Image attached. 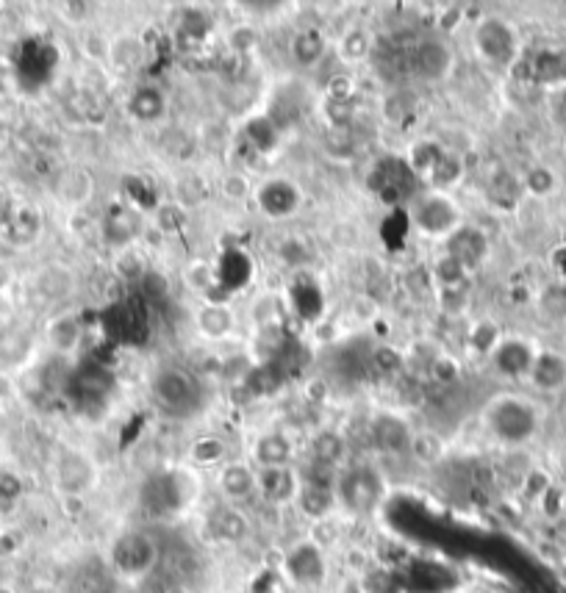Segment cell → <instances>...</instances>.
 Here are the masks:
<instances>
[{
    "instance_id": "obj_1",
    "label": "cell",
    "mask_w": 566,
    "mask_h": 593,
    "mask_svg": "<svg viewBox=\"0 0 566 593\" xmlns=\"http://www.w3.org/2000/svg\"><path fill=\"white\" fill-rule=\"evenodd\" d=\"M489 430L505 447H522L539 433V411L528 400L503 397L489 408Z\"/></svg>"
},
{
    "instance_id": "obj_2",
    "label": "cell",
    "mask_w": 566,
    "mask_h": 593,
    "mask_svg": "<svg viewBox=\"0 0 566 593\" xmlns=\"http://www.w3.org/2000/svg\"><path fill=\"white\" fill-rule=\"evenodd\" d=\"M386 497V485L378 469H372L370 463H358L350 466L336 477V499L339 505L347 508L356 516H370L378 510V505Z\"/></svg>"
},
{
    "instance_id": "obj_3",
    "label": "cell",
    "mask_w": 566,
    "mask_h": 593,
    "mask_svg": "<svg viewBox=\"0 0 566 593\" xmlns=\"http://www.w3.org/2000/svg\"><path fill=\"white\" fill-rule=\"evenodd\" d=\"M161 544L142 530H128L111 544L109 560L125 580H145L159 566Z\"/></svg>"
},
{
    "instance_id": "obj_4",
    "label": "cell",
    "mask_w": 566,
    "mask_h": 593,
    "mask_svg": "<svg viewBox=\"0 0 566 593\" xmlns=\"http://www.w3.org/2000/svg\"><path fill=\"white\" fill-rule=\"evenodd\" d=\"M153 400L159 402L170 416H192L203 405V391L195 377L181 366H164L159 375L153 377Z\"/></svg>"
},
{
    "instance_id": "obj_5",
    "label": "cell",
    "mask_w": 566,
    "mask_h": 593,
    "mask_svg": "<svg viewBox=\"0 0 566 593\" xmlns=\"http://www.w3.org/2000/svg\"><path fill=\"white\" fill-rule=\"evenodd\" d=\"M186 499H189V494L184 488V477L170 472L150 474L142 485V491H139V502L153 519H164V516L178 513L186 505Z\"/></svg>"
},
{
    "instance_id": "obj_6",
    "label": "cell",
    "mask_w": 566,
    "mask_h": 593,
    "mask_svg": "<svg viewBox=\"0 0 566 593\" xmlns=\"http://www.w3.org/2000/svg\"><path fill=\"white\" fill-rule=\"evenodd\" d=\"M475 45L483 59L492 64H508L517 56V34L500 17H486L475 31Z\"/></svg>"
},
{
    "instance_id": "obj_7",
    "label": "cell",
    "mask_w": 566,
    "mask_h": 593,
    "mask_svg": "<svg viewBox=\"0 0 566 593\" xmlns=\"http://www.w3.org/2000/svg\"><path fill=\"white\" fill-rule=\"evenodd\" d=\"M95 480H98V469L84 452L70 449V452H64L62 458L56 460V485L70 499L84 497L89 488L95 485Z\"/></svg>"
},
{
    "instance_id": "obj_8",
    "label": "cell",
    "mask_w": 566,
    "mask_h": 593,
    "mask_svg": "<svg viewBox=\"0 0 566 593\" xmlns=\"http://www.w3.org/2000/svg\"><path fill=\"white\" fill-rule=\"evenodd\" d=\"M103 322L109 327L111 336H117V339H145V333H148V303L142 297H125L117 305H111Z\"/></svg>"
},
{
    "instance_id": "obj_9",
    "label": "cell",
    "mask_w": 566,
    "mask_h": 593,
    "mask_svg": "<svg viewBox=\"0 0 566 593\" xmlns=\"http://www.w3.org/2000/svg\"><path fill=\"white\" fill-rule=\"evenodd\" d=\"M408 64H411V73L422 81H442L453 67V53H450L444 39H419L411 50V56H408Z\"/></svg>"
},
{
    "instance_id": "obj_10",
    "label": "cell",
    "mask_w": 566,
    "mask_h": 593,
    "mask_svg": "<svg viewBox=\"0 0 566 593\" xmlns=\"http://www.w3.org/2000/svg\"><path fill=\"white\" fill-rule=\"evenodd\" d=\"M283 569L292 577V582L314 588L325 580L328 563H325V555L317 544H297L295 549H289V555L283 557Z\"/></svg>"
},
{
    "instance_id": "obj_11",
    "label": "cell",
    "mask_w": 566,
    "mask_h": 593,
    "mask_svg": "<svg viewBox=\"0 0 566 593\" xmlns=\"http://www.w3.org/2000/svg\"><path fill=\"white\" fill-rule=\"evenodd\" d=\"M370 438L375 449H381L386 455H406L414 444V430L408 427L406 419H400L394 413H381L372 419Z\"/></svg>"
},
{
    "instance_id": "obj_12",
    "label": "cell",
    "mask_w": 566,
    "mask_h": 593,
    "mask_svg": "<svg viewBox=\"0 0 566 593\" xmlns=\"http://www.w3.org/2000/svg\"><path fill=\"white\" fill-rule=\"evenodd\" d=\"M414 222H417L419 230L433 233V236H439V233H453V230L458 228V211L447 197H442V194H428V197L417 200V206H414Z\"/></svg>"
},
{
    "instance_id": "obj_13",
    "label": "cell",
    "mask_w": 566,
    "mask_h": 593,
    "mask_svg": "<svg viewBox=\"0 0 566 593\" xmlns=\"http://www.w3.org/2000/svg\"><path fill=\"white\" fill-rule=\"evenodd\" d=\"M486 253H489V242H486V236L478 228L461 225V228H456L447 236V255L453 261H458L467 272L469 269H478L486 261Z\"/></svg>"
},
{
    "instance_id": "obj_14",
    "label": "cell",
    "mask_w": 566,
    "mask_h": 593,
    "mask_svg": "<svg viewBox=\"0 0 566 593\" xmlns=\"http://www.w3.org/2000/svg\"><path fill=\"white\" fill-rule=\"evenodd\" d=\"M411 183H414V172L408 164L403 161H381L378 164V170L372 172V186H375V192L381 194L383 200H389V203H397L400 197H408L411 194Z\"/></svg>"
},
{
    "instance_id": "obj_15",
    "label": "cell",
    "mask_w": 566,
    "mask_h": 593,
    "mask_svg": "<svg viewBox=\"0 0 566 593\" xmlns=\"http://www.w3.org/2000/svg\"><path fill=\"white\" fill-rule=\"evenodd\" d=\"M494 369L503 377H528L536 361V350L522 339H503L492 352Z\"/></svg>"
},
{
    "instance_id": "obj_16",
    "label": "cell",
    "mask_w": 566,
    "mask_h": 593,
    "mask_svg": "<svg viewBox=\"0 0 566 593\" xmlns=\"http://www.w3.org/2000/svg\"><path fill=\"white\" fill-rule=\"evenodd\" d=\"M259 206L261 211L272 219L292 217L300 206V192L295 183L289 181H267L259 189Z\"/></svg>"
},
{
    "instance_id": "obj_17",
    "label": "cell",
    "mask_w": 566,
    "mask_h": 593,
    "mask_svg": "<svg viewBox=\"0 0 566 593\" xmlns=\"http://www.w3.org/2000/svg\"><path fill=\"white\" fill-rule=\"evenodd\" d=\"M209 533L217 538L220 544H239L250 535V521L239 508L234 505H220L209 513Z\"/></svg>"
},
{
    "instance_id": "obj_18",
    "label": "cell",
    "mask_w": 566,
    "mask_h": 593,
    "mask_svg": "<svg viewBox=\"0 0 566 593\" xmlns=\"http://www.w3.org/2000/svg\"><path fill=\"white\" fill-rule=\"evenodd\" d=\"M530 383L539 388V391H564L566 388V355L561 352H536V361L530 369Z\"/></svg>"
},
{
    "instance_id": "obj_19",
    "label": "cell",
    "mask_w": 566,
    "mask_h": 593,
    "mask_svg": "<svg viewBox=\"0 0 566 593\" xmlns=\"http://www.w3.org/2000/svg\"><path fill=\"white\" fill-rule=\"evenodd\" d=\"M300 491V477L289 466L281 469H261L259 472V494L272 505L292 502Z\"/></svg>"
},
{
    "instance_id": "obj_20",
    "label": "cell",
    "mask_w": 566,
    "mask_h": 593,
    "mask_svg": "<svg viewBox=\"0 0 566 593\" xmlns=\"http://www.w3.org/2000/svg\"><path fill=\"white\" fill-rule=\"evenodd\" d=\"M220 491L231 502L250 499L259 491V472H253L247 463H225L220 472Z\"/></svg>"
},
{
    "instance_id": "obj_21",
    "label": "cell",
    "mask_w": 566,
    "mask_h": 593,
    "mask_svg": "<svg viewBox=\"0 0 566 593\" xmlns=\"http://www.w3.org/2000/svg\"><path fill=\"white\" fill-rule=\"evenodd\" d=\"M297 508L300 513L311 521H322L328 519L333 513V508L339 505L336 499V488H325V485H303L300 483V491H297Z\"/></svg>"
},
{
    "instance_id": "obj_22",
    "label": "cell",
    "mask_w": 566,
    "mask_h": 593,
    "mask_svg": "<svg viewBox=\"0 0 566 593\" xmlns=\"http://www.w3.org/2000/svg\"><path fill=\"white\" fill-rule=\"evenodd\" d=\"M70 386H73V391H78L84 400L100 402L106 394H109L111 388H114V375H111L106 366L87 364L75 372Z\"/></svg>"
},
{
    "instance_id": "obj_23",
    "label": "cell",
    "mask_w": 566,
    "mask_h": 593,
    "mask_svg": "<svg viewBox=\"0 0 566 593\" xmlns=\"http://www.w3.org/2000/svg\"><path fill=\"white\" fill-rule=\"evenodd\" d=\"M214 275H217V286L225 291H236L245 286L250 275H253V264H250V258H247L242 250H231V253H225L220 258V264L214 269Z\"/></svg>"
},
{
    "instance_id": "obj_24",
    "label": "cell",
    "mask_w": 566,
    "mask_h": 593,
    "mask_svg": "<svg viewBox=\"0 0 566 593\" xmlns=\"http://www.w3.org/2000/svg\"><path fill=\"white\" fill-rule=\"evenodd\" d=\"M295 455L292 449V441L281 433H267L256 441L253 447V458L259 463L261 469H281V466H289V460Z\"/></svg>"
},
{
    "instance_id": "obj_25",
    "label": "cell",
    "mask_w": 566,
    "mask_h": 593,
    "mask_svg": "<svg viewBox=\"0 0 566 593\" xmlns=\"http://www.w3.org/2000/svg\"><path fill=\"white\" fill-rule=\"evenodd\" d=\"M325 50H328V42H325V34L320 28H303L297 31L295 39H292V59L300 64V67H314L325 59Z\"/></svg>"
},
{
    "instance_id": "obj_26",
    "label": "cell",
    "mask_w": 566,
    "mask_h": 593,
    "mask_svg": "<svg viewBox=\"0 0 566 593\" xmlns=\"http://www.w3.org/2000/svg\"><path fill=\"white\" fill-rule=\"evenodd\" d=\"M283 383H286V377H283L281 369L272 364V361H267V364L250 366V369H247L242 388L250 391L253 397H270V394H275Z\"/></svg>"
},
{
    "instance_id": "obj_27",
    "label": "cell",
    "mask_w": 566,
    "mask_h": 593,
    "mask_svg": "<svg viewBox=\"0 0 566 593\" xmlns=\"http://www.w3.org/2000/svg\"><path fill=\"white\" fill-rule=\"evenodd\" d=\"M347 458V441L345 436L333 433V430H322L320 436H314L311 441V460L325 463L331 469H339Z\"/></svg>"
},
{
    "instance_id": "obj_28",
    "label": "cell",
    "mask_w": 566,
    "mask_h": 593,
    "mask_svg": "<svg viewBox=\"0 0 566 593\" xmlns=\"http://www.w3.org/2000/svg\"><path fill=\"white\" fill-rule=\"evenodd\" d=\"M533 81L539 84H561L566 81V53L564 50H539L533 56Z\"/></svg>"
},
{
    "instance_id": "obj_29",
    "label": "cell",
    "mask_w": 566,
    "mask_h": 593,
    "mask_svg": "<svg viewBox=\"0 0 566 593\" xmlns=\"http://www.w3.org/2000/svg\"><path fill=\"white\" fill-rule=\"evenodd\" d=\"M164 109H167V103H164V95L156 86H142L128 100V111L139 122H156L164 114Z\"/></svg>"
},
{
    "instance_id": "obj_30",
    "label": "cell",
    "mask_w": 566,
    "mask_h": 593,
    "mask_svg": "<svg viewBox=\"0 0 566 593\" xmlns=\"http://www.w3.org/2000/svg\"><path fill=\"white\" fill-rule=\"evenodd\" d=\"M272 364L281 369L286 380H292V377L303 375V369L311 364V352L300 341H283V347L272 358Z\"/></svg>"
},
{
    "instance_id": "obj_31",
    "label": "cell",
    "mask_w": 566,
    "mask_h": 593,
    "mask_svg": "<svg viewBox=\"0 0 566 593\" xmlns=\"http://www.w3.org/2000/svg\"><path fill=\"white\" fill-rule=\"evenodd\" d=\"M245 136L247 142L256 147L259 153H270L281 142V128L270 117H253V120L247 122Z\"/></svg>"
},
{
    "instance_id": "obj_32",
    "label": "cell",
    "mask_w": 566,
    "mask_h": 593,
    "mask_svg": "<svg viewBox=\"0 0 566 593\" xmlns=\"http://www.w3.org/2000/svg\"><path fill=\"white\" fill-rule=\"evenodd\" d=\"M197 325H200V330L206 333V336H211V339H220V336H225L228 330H231V325H234V316H231V311L225 308V305H206L200 314H197Z\"/></svg>"
},
{
    "instance_id": "obj_33",
    "label": "cell",
    "mask_w": 566,
    "mask_h": 593,
    "mask_svg": "<svg viewBox=\"0 0 566 593\" xmlns=\"http://www.w3.org/2000/svg\"><path fill=\"white\" fill-rule=\"evenodd\" d=\"M189 455H192L197 466H217V463L228 458V444L220 436H203L192 444Z\"/></svg>"
},
{
    "instance_id": "obj_34",
    "label": "cell",
    "mask_w": 566,
    "mask_h": 593,
    "mask_svg": "<svg viewBox=\"0 0 566 593\" xmlns=\"http://www.w3.org/2000/svg\"><path fill=\"white\" fill-rule=\"evenodd\" d=\"M325 117L331 122L336 131H347L350 122L356 117V103L353 97H331L325 100Z\"/></svg>"
},
{
    "instance_id": "obj_35",
    "label": "cell",
    "mask_w": 566,
    "mask_h": 593,
    "mask_svg": "<svg viewBox=\"0 0 566 593\" xmlns=\"http://www.w3.org/2000/svg\"><path fill=\"white\" fill-rule=\"evenodd\" d=\"M461 175H464V164H461V158L447 156V153H444L428 178H431V183L436 186V189H450V186H456V183L461 181Z\"/></svg>"
},
{
    "instance_id": "obj_36",
    "label": "cell",
    "mask_w": 566,
    "mask_h": 593,
    "mask_svg": "<svg viewBox=\"0 0 566 593\" xmlns=\"http://www.w3.org/2000/svg\"><path fill=\"white\" fill-rule=\"evenodd\" d=\"M442 147L433 145V142H419V145H414V150H411V172L414 175H431V170L439 164V158H442Z\"/></svg>"
},
{
    "instance_id": "obj_37",
    "label": "cell",
    "mask_w": 566,
    "mask_h": 593,
    "mask_svg": "<svg viewBox=\"0 0 566 593\" xmlns=\"http://www.w3.org/2000/svg\"><path fill=\"white\" fill-rule=\"evenodd\" d=\"M78 336H81V325L75 322L73 316L56 319V322H53V327H50V341H53L59 350H73Z\"/></svg>"
},
{
    "instance_id": "obj_38",
    "label": "cell",
    "mask_w": 566,
    "mask_h": 593,
    "mask_svg": "<svg viewBox=\"0 0 566 593\" xmlns=\"http://www.w3.org/2000/svg\"><path fill=\"white\" fill-rule=\"evenodd\" d=\"M295 305L303 319H317L322 314V291L314 283H306L295 291Z\"/></svg>"
},
{
    "instance_id": "obj_39",
    "label": "cell",
    "mask_w": 566,
    "mask_h": 593,
    "mask_svg": "<svg viewBox=\"0 0 566 593\" xmlns=\"http://www.w3.org/2000/svg\"><path fill=\"white\" fill-rule=\"evenodd\" d=\"M300 483L303 485H325V488H336V477H339V469H331L325 463H317V460H308L303 466V472L297 474Z\"/></svg>"
},
{
    "instance_id": "obj_40",
    "label": "cell",
    "mask_w": 566,
    "mask_h": 593,
    "mask_svg": "<svg viewBox=\"0 0 566 593\" xmlns=\"http://www.w3.org/2000/svg\"><path fill=\"white\" fill-rule=\"evenodd\" d=\"M367 366H370L372 372H378V375H394L403 366V358L392 347H375L370 352V358H367Z\"/></svg>"
},
{
    "instance_id": "obj_41",
    "label": "cell",
    "mask_w": 566,
    "mask_h": 593,
    "mask_svg": "<svg viewBox=\"0 0 566 593\" xmlns=\"http://www.w3.org/2000/svg\"><path fill=\"white\" fill-rule=\"evenodd\" d=\"M464 275H467V269L461 267L458 261H453L450 255L439 258V264H436V280L442 283L444 289H461Z\"/></svg>"
},
{
    "instance_id": "obj_42",
    "label": "cell",
    "mask_w": 566,
    "mask_h": 593,
    "mask_svg": "<svg viewBox=\"0 0 566 593\" xmlns=\"http://www.w3.org/2000/svg\"><path fill=\"white\" fill-rule=\"evenodd\" d=\"M500 330L494 322H480L475 330H472V347L480 352H494L500 347Z\"/></svg>"
},
{
    "instance_id": "obj_43",
    "label": "cell",
    "mask_w": 566,
    "mask_h": 593,
    "mask_svg": "<svg viewBox=\"0 0 566 593\" xmlns=\"http://www.w3.org/2000/svg\"><path fill=\"white\" fill-rule=\"evenodd\" d=\"M525 189L536 197H544L555 189V175L547 167H533V170L525 175Z\"/></svg>"
},
{
    "instance_id": "obj_44",
    "label": "cell",
    "mask_w": 566,
    "mask_h": 593,
    "mask_svg": "<svg viewBox=\"0 0 566 593\" xmlns=\"http://www.w3.org/2000/svg\"><path fill=\"white\" fill-rule=\"evenodd\" d=\"M209 17L203 12H186L184 17H181V37H189V39H203L206 34H209Z\"/></svg>"
},
{
    "instance_id": "obj_45",
    "label": "cell",
    "mask_w": 566,
    "mask_h": 593,
    "mask_svg": "<svg viewBox=\"0 0 566 593\" xmlns=\"http://www.w3.org/2000/svg\"><path fill=\"white\" fill-rule=\"evenodd\" d=\"M411 452H414L419 460H425V463H433V460L442 458V441H439L436 436H428V433H422V436H414Z\"/></svg>"
},
{
    "instance_id": "obj_46",
    "label": "cell",
    "mask_w": 566,
    "mask_h": 593,
    "mask_svg": "<svg viewBox=\"0 0 566 593\" xmlns=\"http://www.w3.org/2000/svg\"><path fill=\"white\" fill-rule=\"evenodd\" d=\"M145 588H148V593H189L184 582L173 580L170 574H164L159 569L145 577Z\"/></svg>"
},
{
    "instance_id": "obj_47",
    "label": "cell",
    "mask_w": 566,
    "mask_h": 593,
    "mask_svg": "<svg viewBox=\"0 0 566 593\" xmlns=\"http://www.w3.org/2000/svg\"><path fill=\"white\" fill-rule=\"evenodd\" d=\"M117 272H120V278L125 280H142L148 275V269L142 264V258L136 253H125L117 258Z\"/></svg>"
},
{
    "instance_id": "obj_48",
    "label": "cell",
    "mask_w": 566,
    "mask_h": 593,
    "mask_svg": "<svg viewBox=\"0 0 566 593\" xmlns=\"http://www.w3.org/2000/svg\"><path fill=\"white\" fill-rule=\"evenodd\" d=\"M23 497V480L12 472H0V505H12Z\"/></svg>"
},
{
    "instance_id": "obj_49",
    "label": "cell",
    "mask_w": 566,
    "mask_h": 593,
    "mask_svg": "<svg viewBox=\"0 0 566 593\" xmlns=\"http://www.w3.org/2000/svg\"><path fill=\"white\" fill-rule=\"evenodd\" d=\"M414 114V103L408 95H392L386 103V117L394 122H406Z\"/></svg>"
},
{
    "instance_id": "obj_50",
    "label": "cell",
    "mask_w": 566,
    "mask_h": 593,
    "mask_svg": "<svg viewBox=\"0 0 566 593\" xmlns=\"http://www.w3.org/2000/svg\"><path fill=\"white\" fill-rule=\"evenodd\" d=\"M142 291H145V300L148 303H159L167 297V280L156 275V272H148L145 278H142Z\"/></svg>"
},
{
    "instance_id": "obj_51",
    "label": "cell",
    "mask_w": 566,
    "mask_h": 593,
    "mask_svg": "<svg viewBox=\"0 0 566 593\" xmlns=\"http://www.w3.org/2000/svg\"><path fill=\"white\" fill-rule=\"evenodd\" d=\"M345 50L347 59H361V56H367V50H370V39L367 34H361V31H353V34H347L345 37Z\"/></svg>"
},
{
    "instance_id": "obj_52",
    "label": "cell",
    "mask_w": 566,
    "mask_h": 593,
    "mask_svg": "<svg viewBox=\"0 0 566 593\" xmlns=\"http://www.w3.org/2000/svg\"><path fill=\"white\" fill-rule=\"evenodd\" d=\"M256 45V31L253 28H234L231 31V48L239 50V53H245Z\"/></svg>"
},
{
    "instance_id": "obj_53",
    "label": "cell",
    "mask_w": 566,
    "mask_h": 593,
    "mask_svg": "<svg viewBox=\"0 0 566 593\" xmlns=\"http://www.w3.org/2000/svg\"><path fill=\"white\" fill-rule=\"evenodd\" d=\"M225 192H228V197H245V192H247L245 178H239V175H234L231 181L225 183Z\"/></svg>"
},
{
    "instance_id": "obj_54",
    "label": "cell",
    "mask_w": 566,
    "mask_h": 593,
    "mask_svg": "<svg viewBox=\"0 0 566 593\" xmlns=\"http://www.w3.org/2000/svg\"><path fill=\"white\" fill-rule=\"evenodd\" d=\"M433 369H436V377H444V380H453V377H456V372H453V364H450V361H436V364H433Z\"/></svg>"
}]
</instances>
